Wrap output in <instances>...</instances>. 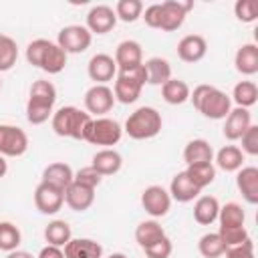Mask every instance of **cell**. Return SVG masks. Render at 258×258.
<instances>
[{
	"label": "cell",
	"instance_id": "obj_18",
	"mask_svg": "<svg viewBox=\"0 0 258 258\" xmlns=\"http://www.w3.org/2000/svg\"><path fill=\"white\" fill-rule=\"evenodd\" d=\"M115 64H117V71H125V69H133L137 64H143L141 44L137 40H123V42H119L117 50H115Z\"/></svg>",
	"mask_w": 258,
	"mask_h": 258
},
{
	"label": "cell",
	"instance_id": "obj_47",
	"mask_svg": "<svg viewBox=\"0 0 258 258\" xmlns=\"http://www.w3.org/2000/svg\"><path fill=\"white\" fill-rule=\"evenodd\" d=\"M36 258H64V252H62V248H58V246H50V244H46V246L38 252Z\"/></svg>",
	"mask_w": 258,
	"mask_h": 258
},
{
	"label": "cell",
	"instance_id": "obj_49",
	"mask_svg": "<svg viewBox=\"0 0 258 258\" xmlns=\"http://www.w3.org/2000/svg\"><path fill=\"white\" fill-rule=\"evenodd\" d=\"M6 171H8V161H6V157L0 155V179L6 175Z\"/></svg>",
	"mask_w": 258,
	"mask_h": 258
},
{
	"label": "cell",
	"instance_id": "obj_28",
	"mask_svg": "<svg viewBox=\"0 0 258 258\" xmlns=\"http://www.w3.org/2000/svg\"><path fill=\"white\" fill-rule=\"evenodd\" d=\"M189 87L181 79H169L167 83L161 85V97L167 105H183L189 101Z\"/></svg>",
	"mask_w": 258,
	"mask_h": 258
},
{
	"label": "cell",
	"instance_id": "obj_6",
	"mask_svg": "<svg viewBox=\"0 0 258 258\" xmlns=\"http://www.w3.org/2000/svg\"><path fill=\"white\" fill-rule=\"evenodd\" d=\"M121 137H123V127H121L115 119L97 117V119L91 121L85 141H89V143H93V145H101V147L105 149V147L117 145V143L121 141Z\"/></svg>",
	"mask_w": 258,
	"mask_h": 258
},
{
	"label": "cell",
	"instance_id": "obj_45",
	"mask_svg": "<svg viewBox=\"0 0 258 258\" xmlns=\"http://www.w3.org/2000/svg\"><path fill=\"white\" fill-rule=\"evenodd\" d=\"M224 256L226 258H254V244L252 240H244L242 244H236V246H228L224 250Z\"/></svg>",
	"mask_w": 258,
	"mask_h": 258
},
{
	"label": "cell",
	"instance_id": "obj_30",
	"mask_svg": "<svg viewBox=\"0 0 258 258\" xmlns=\"http://www.w3.org/2000/svg\"><path fill=\"white\" fill-rule=\"evenodd\" d=\"M145 64V71H147V83L149 85H163L171 79V64L161 58V56H153L149 60L143 62Z\"/></svg>",
	"mask_w": 258,
	"mask_h": 258
},
{
	"label": "cell",
	"instance_id": "obj_46",
	"mask_svg": "<svg viewBox=\"0 0 258 258\" xmlns=\"http://www.w3.org/2000/svg\"><path fill=\"white\" fill-rule=\"evenodd\" d=\"M141 18L145 20V24L149 28H157L159 30V22H161V4H149L147 8H143Z\"/></svg>",
	"mask_w": 258,
	"mask_h": 258
},
{
	"label": "cell",
	"instance_id": "obj_5",
	"mask_svg": "<svg viewBox=\"0 0 258 258\" xmlns=\"http://www.w3.org/2000/svg\"><path fill=\"white\" fill-rule=\"evenodd\" d=\"M161 113L155 107H139L135 109L123 127V133H127L131 139L143 141V139H151L161 131Z\"/></svg>",
	"mask_w": 258,
	"mask_h": 258
},
{
	"label": "cell",
	"instance_id": "obj_29",
	"mask_svg": "<svg viewBox=\"0 0 258 258\" xmlns=\"http://www.w3.org/2000/svg\"><path fill=\"white\" fill-rule=\"evenodd\" d=\"M242 163H244V153L236 145H224L216 153V165L222 171H238L240 167H244Z\"/></svg>",
	"mask_w": 258,
	"mask_h": 258
},
{
	"label": "cell",
	"instance_id": "obj_8",
	"mask_svg": "<svg viewBox=\"0 0 258 258\" xmlns=\"http://www.w3.org/2000/svg\"><path fill=\"white\" fill-rule=\"evenodd\" d=\"M28 149V135L16 125H0V155L2 157H20Z\"/></svg>",
	"mask_w": 258,
	"mask_h": 258
},
{
	"label": "cell",
	"instance_id": "obj_25",
	"mask_svg": "<svg viewBox=\"0 0 258 258\" xmlns=\"http://www.w3.org/2000/svg\"><path fill=\"white\" fill-rule=\"evenodd\" d=\"M103 177L105 175H113L121 169L123 165V157L119 151L111 149V147H105V149H99L95 155H93V163H91Z\"/></svg>",
	"mask_w": 258,
	"mask_h": 258
},
{
	"label": "cell",
	"instance_id": "obj_36",
	"mask_svg": "<svg viewBox=\"0 0 258 258\" xmlns=\"http://www.w3.org/2000/svg\"><path fill=\"white\" fill-rule=\"evenodd\" d=\"M198 250H200V254H202L204 258H222L226 246H224L222 238L218 236V232H208V234H204V236L200 238Z\"/></svg>",
	"mask_w": 258,
	"mask_h": 258
},
{
	"label": "cell",
	"instance_id": "obj_3",
	"mask_svg": "<svg viewBox=\"0 0 258 258\" xmlns=\"http://www.w3.org/2000/svg\"><path fill=\"white\" fill-rule=\"evenodd\" d=\"M26 60L48 75H58L67 67V52L52 40L36 38L26 46Z\"/></svg>",
	"mask_w": 258,
	"mask_h": 258
},
{
	"label": "cell",
	"instance_id": "obj_48",
	"mask_svg": "<svg viewBox=\"0 0 258 258\" xmlns=\"http://www.w3.org/2000/svg\"><path fill=\"white\" fill-rule=\"evenodd\" d=\"M6 258H34V256L26 250H12V252L6 254Z\"/></svg>",
	"mask_w": 258,
	"mask_h": 258
},
{
	"label": "cell",
	"instance_id": "obj_7",
	"mask_svg": "<svg viewBox=\"0 0 258 258\" xmlns=\"http://www.w3.org/2000/svg\"><path fill=\"white\" fill-rule=\"evenodd\" d=\"M91 40H93V34L87 30V26L69 24V26L60 28L58 38H56V44L67 54H79V52H85L91 46Z\"/></svg>",
	"mask_w": 258,
	"mask_h": 258
},
{
	"label": "cell",
	"instance_id": "obj_26",
	"mask_svg": "<svg viewBox=\"0 0 258 258\" xmlns=\"http://www.w3.org/2000/svg\"><path fill=\"white\" fill-rule=\"evenodd\" d=\"M220 202L214 196H200L194 204V220L202 226H210L218 220Z\"/></svg>",
	"mask_w": 258,
	"mask_h": 258
},
{
	"label": "cell",
	"instance_id": "obj_43",
	"mask_svg": "<svg viewBox=\"0 0 258 258\" xmlns=\"http://www.w3.org/2000/svg\"><path fill=\"white\" fill-rule=\"evenodd\" d=\"M143 250H145V256L147 258H169L171 252H173V246H171V240L167 236H163L161 240L153 242L151 246H147Z\"/></svg>",
	"mask_w": 258,
	"mask_h": 258
},
{
	"label": "cell",
	"instance_id": "obj_12",
	"mask_svg": "<svg viewBox=\"0 0 258 258\" xmlns=\"http://www.w3.org/2000/svg\"><path fill=\"white\" fill-rule=\"evenodd\" d=\"M64 204V191L40 181L34 189V206L40 214H46V216H52L56 214Z\"/></svg>",
	"mask_w": 258,
	"mask_h": 258
},
{
	"label": "cell",
	"instance_id": "obj_13",
	"mask_svg": "<svg viewBox=\"0 0 258 258\" xmlns=\"http://www.w3.org/2000/svg\"><path fill=\"white\" fill-rule=\"evenodd\" d=\"M117 24V16L115 10L107 4H97L87 12V30L91 34H107L115 28Z\"/></svg>",
	"mask_w": 258,
	"mask_h": 258
},
{
	"label": "cell",
	"instance_id": "obj_42",
	"mask_svg": "<svg viewBox=\"0 0 258 258\" xmlns=\"http://www.w3.org/2000/svg\"><path fill=\"white\" fill-rule=\"evenodd\" d=\"M101 179H103V175L93 167V165H87V167H81L77 173H75V179L73 181H77V183H81V185H87V187H97L99 183H101Z\"/></svg>",
	"mask_w": 258,
	"mask_h": 258
},
{
	"label": "cell",
	"instance_id": "obj_39",
	"mask_svg": "<svg viewBox=\"0 0 258 258\" xmlns=\"http://www.w3.org/2000/svg\"><path fill=\"white\" fill-rule=\"evenodd\" d=\"M20 242H22L20 230L12 222H0V250L2 252L18 250Z\"/></svg>",
	"mask_w": 258,
	"mask_h": 258
},
{
	"label": "cell",
	"instance_id": "obj_51",
	"mask_svg": "<svg viewBox=\"0 0 258 258\" xmlns=\"http://www.w3.org/2000/svg\"><path fill=\"white\" fill-rule=\"evenodd\" d=\"M0 87H2V81H0Z\"/></svg>",
	"mask_w": 258,
	"mask_h": 258
},
{
	"label": "cell",
	"instance_id": "obj_14",
	"mask_svg": "<svg viewBox=\"0 0 258 258\" xmlns=\"http://www.w3.org/2000/svg\"><path fill=\"white\" fill-rule=\"evenodd\" d=\"M87 73H89V79L95 81V85H107L109 81H113L117 77L115 58L105 52H97L91 56V60L87 64Z\"/></svg>",
	"mask_w": 258,
	"mask_h": 258
},
{
	"label": "cell",
	"instance_id": "obj_16",
	"mask_svg": "<svg viewBox=\"0 0 258 258\" xmlns=\"http://www.w3.org/2000/svg\"><path fill=\"white\" fill-rule=\"evenodd\" d=\"M252 125V115L248 109H242V107H236L228 113L226 117V123H224V137L228 141H240V137L244 135V131Z\"/></svg>",
	"mask_w": 258,
	"mask_h": 258
},
{
	"label": "cell",
	"instance_id": "obj_32",
	"mask_svg": "<svg viewBox=\"0 0 258 258\" xmlns=\"http://www.w3.org/2000/svg\"><path fill=\"white\" fill-rule=\"evenodd\" d=\"M230 99L236 103V107L250 109L258 101V87H256V83H252V81H240V83H236Z\"/></svg>",
	"mask_w": 258,
	"mask_h": 258
},
{
	"label": "cell",
	"instance_id": "obj_35",
	"mask_svg": "<svg viewBox=\"0 0 258 258\" xmlns=\"http://www.w3.org/2000/svg\"><path fill=\"white\" fill-rule=\"evenodd\" d=\"M218 220H220V228H240L246 222V214L240 204L228 202L226 206H220Z\"/></svg>",
	"mask_w": 258,
	"mask_h": 258
},
{
	"label": "cell",
	"instance_id": "obj_9",
	"mask_svg": "<svg viewBox=\"0 0 258 258\" xmlns=\"http://www.w3.org/2000/svg\"><path fill=\"white\" fill-rule=\"evenodd\" d=\"M141 206L153 220H157V218L167 216L171 208V196L161 185H149L141 191Z\"/></svg>",
	"mask_w": 258,
	"mask_h": 258
},
{
	"label": "cell",
	"instance_id": "obj_1",
	"mask_svg": "<svg viewBox=\"0 0 258 258\" xmlns=\"http://www.w3.org/2000/svg\"><path fill=\"white\" fill-rule=\"evenodd\" d=\"M189 101L194 103V107L204 117L214 119V121L226 119L228 113L232 111V99H230V95H226L224 91H220L214 85H198L189 93Z\"/></svg>",
	"mask_w": 258,
	"mask_h": 258
},
{
	"label": "cell",
	"instance_id": "obj_23",
	"mask_svg": "<svg viewBox=\"0 0 258 258\" xmlns=\"http://www.w3.org/2000/svg\"><path fill=\"white\" fill-rule=\"evenodd\" d=\"M202 189H198L189 177L185 175V171H179L171 177V183H169V196L171 200L179 202V204H187V202H194L198 196H200Z\"/></svg>",
	"mask_w": 258,
	"mask_h": 258
},
{
	"label": "cell",
	"instance_id": "obj_33",
	"mask_svg": "<svg viewBox=\"0 0 258 258\" xmlns=\"http://www.w3.org/2000/svg\"><path fill=\"white\" fill-rule=\"evenodd\" d=\"M185 175L189 177V181H191L198 189H204V187H208V185L216 179V167H214V163H196V165H187Z\"/></svg>",
	"mask_w": 258,
	"mask_h": 258
},
{
	"label": "cell",
	"instance_id": "obj_44",
	"mask_svg": "<svg viewBox=\"0 0 258 258\" xmlns=\"http://www.w3.org/2000/svg\"><path fill=\"white\" fill-rule=\"evenodd\" d=\"M240 141H242V153L252 157L258 155V125H250L240 137Z\"/></svg>",
	"mask_w": 258,
	"mask_h": 258
},
{
	"label": "cell",
	"instance_id": "obj_20",
	"mask_svg": "<svg viewBox=\"0 0 258 258\" xmlns=\"http://www.w3.org/2000/svg\"><path fill=\"white\" fill-rule=\"evenodd\" d=\"M73 179H75V173H73L71 165L62 163V161L48 163L44 167V171H42V181L52 185V187H56V189H60V191H64L73 183Z\"/></svg>",
	"mask_w": 258,
	"mask_h": 258
},
{
	"label": "cell",
	"instance_id": "obj_2",
	"mask_svg": "<svg viewBox=\"0 0 258 258\" xmlns=\"http://www.w3.org/2000/svg\"><path fill=\"white\" fill-rule=\"evenodd\" d=\"M56 103V89L50 81L38 79L32 83L30 93H28V101H26V119L32 125H42L44 121H48V117H52V109Z\"/></svg>",
	"mask_w": 258,
	"mask_h": 258
},
{
	"label": "cell",
	"instance_id": "obj_21",
	"mask_svg": "<svg viewBox=\"0 0 258 258\" xmlns=\"http://www.w3.org/2000/svg\"><path fill=\"white\" fill-rule=\"evenodd\" d=\"M93 202H95V189L93 187H87V185H81V183L73 181L64 189V204L75 212L89 210L93 206Z\"/></svg>",
	"mask_w": 258,
	"mask_h": 258
},
{
	"label": "cell",
	"instance_id": "obj_17",
	"mask_svg": "<svg viewBox=\"0 0 258 258\" xmlns=\"http://www.w3.org/2000/svg\"><path fill=\"white\" fill-rule=\"evenodd\" d=\"M236 185H238V191L242 194V198L250 206L258 204V167H254V165L240 167L236 171Z\"/></svg>",
	"mask_w": 258,
	"mask_h": 258
},
{
	"label": "cell",
	"instance_id": "obj_34",
	"mask_svg": "<svg viewBox=\"0 0 258 258\" xmlns=\"http://www.w3.org/2000/svg\"><path fill=\"white\" fill-rule=\"evenodd\" d=\"M71 238H73V232H71V226H69L64 220H52V222H48V226L44 228V240H46L50 246L62 248Z\"/></svg>",
	"mask_w": 258,
	"mask_h": 258
},
{
	"label": "cell",
	"instance_id": "obj_40",
	"mask_svg": "<svg viewBox=\"0 0 258 258\" xmlns=\"http://www.w3.org/2000/svg\"><path fill=\"white\" fill-rule=\"evenodd\" d=\"M234 14L240 22H254L258 18V4L254 0H238L234 4Z\"/></svg>",
	"mask_w": 258,
	"mask_h": 258
},
{
	"label": "cell",
	"instance_id": "obj_4",
	"mask_svg": "<svg viewBox=\"0 0 258 258\" xmlns=\"http://www.w3.org/2000/svg\"><path fill=\"white\" fill-rule=\"evenodd\" d=\"M91 121L93 117L87 111H81L79 107H73V105L60 107L50 117L52 131L58 137H71V139H83V141L87 137Z\"/></svg>",
	"mask_w": 258,
	"mask_h": 258
},
{
	"label": "cell",
	"instance_id": "obj_24",
	"mask_svg": "<svg viewBox=\"0 0 258 258\" xmlns=\"http://www.w3.org/2000/svg\"><path fill=\"white\" fill-rule=\"evenodd\" d=\"M183 161L185 165L214 163V149L206 139H191L183 147Z\"/></svg>",
	"mask_w": 258,
	"mask_h": 258
},
{
	"label": "cell",
	"instance_id": "obj_10",
	"mask_svg": "<svg viewBox=\"0 0 258 258\" xmlns=\"http://www.w3.org/2000/svg\"><path fill=\"white\" fill-rule=\"evenodd\" d=\"M194 8V2H181V0H165L161 2V22H159V30L163 32H173L177 30L187 12Z\"/></svg>",
	"mask_w": 258,
	"mask_h": 258
},
{
	"label": "cell",
	"instance_id": "obj_50",
	"mask_svg": "<svg viewBox=\"0 0 258 258\" xmlns=\"http://www.w3.org/2000/svg\"><path fill=\"white\" fill-rule=\"evenodd\" d=\"M107 258H127L123 252H115V254H111V256H107Z\"/></svg>",
	"mask_w": 258,
	"mask_h": 258
},
{
	"label": "cell",
	"instance_id": "obj_41",
	"mask_svg": "<svg viewBox=\"0 0 258 258\" xmlns=\"http://www.w3.org/2000/svg\"><path fill=\"white\" fill-rule=\"evenodd\" d=\"M218 236L222 238L224 246H236V244H242L244 240H248V230L246 226H240V228H220L218 230Z\"/></svg>",
	"mask_w": 258,
	"mask_h": 258
},
{
	"label": "cell",
	"instance_id": "obj_22",
	"mask_svg": "<svg viewBox=\"0 0 258 258\" xmlns=\"http://www.w3.org/2000/svg\"><path fill=\"white\" fill-rule=\"evenodd\" d=\"M234 64L240 75L252 77L258 73V46L254 42L242 44L234 54Z\"/></svg>",
	"mask_w": 258,
	"mask_h": 258
},
{
	"label": "cell",
	"instance_id": "obj_27",
	"mask_svg": "<svg viewBox=\"0 0 258 258\" xmlns=\"http://www.w3.org/2000/svg\"><path fill=\"white\" fill-rule=\"evenodd\" d=\"M141 89L143 85L131 81V79H125L121 75L115 77V87H113V95H115V101L123 103V105H131L139 99L141 95Z\"/></svg>",
	"mask_w": 258,
	"mask_h": 258
},
{
	"label": "cell",
	"instance_id": "obj_37",
	"mask_svg": "<svg viewBox=\"0 0 258 258\" xmlns=\"http://www.w3.org/2000/svg\"><path fill=\"white\" fill-rule=\"evenodd\" d=\"M18 60V46L16 40L10 38L8 34L0 32V73L10 71Z\"/></svg>",
	"mask_w": 258,
	"mask_h": 258
},
{
	"label": "cell",
	"instance_id": "obj_19",
	"mask_svg": "<svg viewBox=\"0 0 258 258\" xmlns=\"http://www.w3.org/2000/svg\"><path fill=\"white\" fill-rule=\"evenodd\" d=\"M62 252L64 258H101L103 246L93 238H71Z\"/></svg>",
	"mask_w": 258,
	"mask_h": 258
},
{
	"label": "cell",
	"instance_id": "obj_38",
	"mask_svg": "<svg viewBox=\"0 0 258 258\" xmlns=\"http://www.w3.org/2000/svg\"><path fill=\"white\" fill-rule=\"evenodd\" d=\"M143 14V2L141 0H119L115 4V16L121 22H135Z\"/></svg>",
	"mask_w": 258,
	"mask_h": 258
},
{
	"label": "cell",
	"instance_id": "obj_11",
	"mask_svg": "<svg viewBox=\"0 0 258 258\" xmlns=\"http://www.w3.org/2000/svg\"><path fill=\"white\" fill-rule=\"evenodd\" d=\"M115 95L113 89L107 85H93L85 93V109L89 115H105L113 109Z\"/></svg>",
	"mask_w": 258,
	"mask_h": 258
},
{
	"label": "cell",
	"instance_id": "obj_15",
	"mask_svg": "<svg viewBox=\"0 0 258 258\" xmlns=\"http://www.w3.org/2000/svg\"><path fill=\"white\" fill-rule=\"evenodd\" d=\"M208 52V42L202 34H185L179 42H177V56L183 62H200Z\"/></svg>",
	"mask_w": 258,
	"mask_h": 258
},
{
	"label": "cell",
	"instance_id": "obj_31",
	"mask_svg": "<svg viewBox=\"0 0 258 258\" xmlns=\"http://www.w3.org/2000/svg\"><path fill=\"white\" fill-rule=\"evenodd\" d=\"M165 236L161 224L157 220H143L137 228H135V242L141 246V248H147L151 246L153 242L161 240Z\"/></svg>",
	"mask_w": 258,
	"mask_h": 258
}]
</instances>
